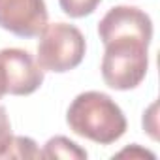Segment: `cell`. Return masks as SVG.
Here are the masks:
<instances>
[{
    "mask_svg": "<svg viewBox=\"0 0 160 160\" xmlns=\"http://www.w3.org/2000/svg\"><path fill=\"white\" fill-rule=\"evenodd\" d=\"M66 122L70 130L98 145H111L126 132V117L111 96L100 91L77 94L68 111Z\"/></svg>",
    "mask_w": 160,
    "mask_h": 160,
    "instance_id": "1",
    "label": "cell"
},
{
    "mask_svg": "<svg viewBox=\"0 0 160 160\" xmlns=\"http://www.w3.org/2000/svg\"><path fill=\"white\" fill-rule=\"evenodd\" d=\"M102 79L109 89L130 91L141 85L149 70V43L138 38H115L104 43Z\"/></svg>",
    "mask_w": 160,
    "mask_h": 160,
    "instance_id": "2",
    "label": "cell"
},
{
    "mask_svg": "<svg viewBox=\"0 0 160 160\" xmlns=\"http://www.w3.org/2000/svg\"><path fill=\"white\" fill-rule=\"evenodd\" d=\"M85 51V36L75 25L47 23L40 34L36 62L43 72L64 73L83 62Z\"/></svg>",
    "mask_w": 160,
    "mask_h": 160,
    "instance_id": "3",
    "label": "cell"
},
{
    "mask_svg": "<svg viewBox=\"0 0 160 160\" xmlns=\"http://www.w3.org/2000/svg\"><path fill=\"white\" fill-rule=\"evenodd\" d=\"M0 64L6 75V94L28 96L43 83V70L36 58L19 47H6L0 51Z\"/></svg>",
    "mask_w": 160,
    "mask_h": 160,
    "instance_id": "4",
    "label": "cell"
},
{
    "mask_svg": "<svg viewBox=\"0 0 160 160\" xmlns=\"http://www.w3.org/2000/svg\"><path fill=\"white\" fill-rule=\"evenodd\" d=\"M45 0H0V28L19 38H36L47 25Z\"/></svg>",
    "mask_w": 160,
    "mask_h": 160,
    "instance_id": "5",
    "label": "cell"
},
{
    "mask_svg": "<svg viewBox=\"0 0 160 160\" xmlns=\"http://www.w3.org/2000/svg\"><path fill=\"white\" fill-rule=\"evenodd\" d=\"M98 36L102 43H108L115 38H138L151 43L152 21L136 6H115L100 19Z\"/></svg>",
    "mask_w": 160,
    "mask_h": 160,
    "instance_id": "6",
    "label": "cell"
},
{
    "mask_svg": "<svg viewBox=\"0 0 160 160\" xmlns=\"http://www.w3.org/2000/svg\"><path fill=\"white\" fill-rule=\"evenodd\" d=\"M42 158H64V160H85L87 158V151L81 149L75 141L64 138V136H55L51 138L43 151H42Z\"/></svg>",
    "mask_w": 160,
    "mask_h": 160,
    "instance_id": "7",
    "label": "cell"
},
{
    "mask_svg": "<svg viewBox=\"0 0 160 160\" xmlns=\"http://www.w3.org/2000/svg\"><path fill=\"white\" fill-rule=\"evenodd\" d=\"M6 158H42V151L38 149L36 141L32 138L25 136H13L12 145L6 152Z\"/></svg>",
    "mask_w": 160,
    "mask_h": 160,
    "instance_id": "8",
    "label": "cell"
},
{
    "mask_svg": "<svg viewBox=\"0 0 160 160\" xmlns=\"http://www.w3.org/2000/svg\"><path fill=\"white\" fill-rule=\"evenodd\" d=\"M100 2L102 0H58L60 10L72 19H81L91 15Z\"/></svg>",
    "mask_w": 160,
    "mask_h": 160,
    "instance_id": "9",
    "label": "cell"
},
{
    "mask_svg": "<svg viewBox=\"0 0 160 160\" xmlns=\"http://www.w3.org/2000/svg\"><path fill=\"white\" fill-rule=\"evenodd\" d=\"M12 139H13V134H12V122H10L8 111L4 106H0V158H6Z\"/></svg>",
    "mask_w": 160,
    "mask_h": 160,
    "instance_id": "10",
    "label": "cell"
},
{
    "mask_svg": "<svg viewBox=\"0 0 160 160\" xmlns=\"http://www.w3.org/2000/svg\"><path fill=\"white\" fill-rule=\"evenodd\" d=\"M154 109H156V104H152V106L149 108V111L143 113V128L151 134L152 139H156V134H154V130H156V122H154L156 115H154Z\"/></svg>",
    "mask_w": 160,
    "mask_h": 160,
    "instance_id": "11",
    "label": "cell"
},
{
    "mask_svg": "<svg viewBox=\"0 0 160 160\" xmlns=\"http://www.w3.org/2000/svg\"><path fill=\"white\" fill-rule=\"evenodd\" d=\"M122 156H130V158H154V154L152 152H149V151H145V149H141L139 145H132V147H128V149H124V151H121V152H117V158H122Z\"/></svg>",
    "mask_w": 160,
    "mask_h": 160,
    "instance_id": "12",
    "label": "cell"
},
{
    "mask_svg": "<svg viewBox=\"0 0 160 160\" xmlns=\"http://www.w3.org/2000/svg\"><path fill=\"white\" fill-rule=\"evenodd\" d=\"M6 94V75H4V70H2V64H0V100Z\"/></svg>",
    "mask_w": 160,
    "mask_h": 160,
    "instance_id": "13",
    "label": "cell"
}]
</instances>
